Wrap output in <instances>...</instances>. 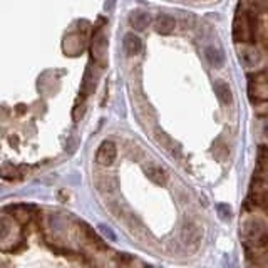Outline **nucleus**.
Listing matches in <instances>:
<instances>
[{"mask_svg":"<svg viewBox=\"0 0 268 268\" xmlns=\"http://www.w3.org/2000/svg\"><path fill=\"white\" fill-rule=\"evenodd\" d=\"M116 5V0H106V10H112Z\"/></svg>","mask_w":268,"mask_h":268,"instance_id":"f3484780","label":"nucleus"},{"mask_svg":"<svg viewBox=\"0 0 268 268\" xmlns=\"http://www.w3.org/2000/svg\"><path fill=\"white\" fill-rule=\"evenodd\" d=\"M233 35L235 41L238 42H250L253 39V18L248 14L237 17L233 25Z\"/></svg>","mask_w":268,"mask_h":268,"instance_id":"f03ea898","label":"nucleus"},{"mask_svg":"<svg viewBox=\"0 0 268 268\" xmlns=\"http://www.w3.org/2000/svg\"><path fill=\"white\" fill-rule=\"evenodd\" d=\"M216 212H218L221 220H228L229 216H232V208H229L228 205H225V203H221V205L216 206Z\"/></svg>","mask_w":268,"mask_h":268,"instance_id":"dca6fc26","label":"nucleus"},{"mask_svg":"<svg viewBox=\"0 0 268 268\" xmlns=\"http://www.w3.org/2000/svg\"><path fill=\"white\" fill-rule=\"evenodd\" d=\"M98 228H99L101 235H103V237H104L106 240H109V241H116V240H118L116 233H114V232H112V229H111L109 226H106V225H99Z\"/></svg>","mask_w":268,"mask_h":268,"instance_id":"2eb2a0df","label":"nucleus"},{"mask_svg":"<svg viewBox=\"0 0 268 268\" xmlns=\"http://www.w3.org/2000/svg\"><path fill=\"white\" fill-rule=\"evenodd\" d=\"M92 57L99 64H106L107 59V39L104 34H99L94 37V42H92Z\"/></svg>","mask_w":268,"mask_h":268,"instance_id":"0eeeda50","label":"nucleus"},{"mask_svg":"<svg viewBox=\"0 0 268 268\" xmlns=\"http://www.w3.org/2000/svg\"><path fill=\"white\" fill-rule=\"evenodd\" d=\"M175 27H176V21L171 15H168V14H159L156 17L155 29H156L158 34L168 35V34H171V32L175 30Z\"/></svg>","mask_w":268,"mask_h":268,"instance_id":"9d476101","label":"nucleus"},{"mask_svg":"<svg viewBox=\"0 0 268 268\" xmlns=\"http://www.w3.org/2000/svg\"><path fill=\"white\" fill-rule=\"evenodd\" d=\"M252 268H268V250H261L253 257Z\"/></svg>","mask_w":268,"mask_h":268,"instance_id":"4468645a","label":"nucleus"},{"mask_svg":"<svg viewBox=\"0 0 268 268\" xmlns=\"http://www.w3.org/2000/svg\"><path fill=\"white\" fill-rule=\"evenodd\" d=\"M263 132H265V136H266V139H268V123L263 126Z\"/></svg>","mask_w":268,"mask_h":268,"instance_id":"a211bd4d","label":"nucleus"},{"mask_svg":"<svg viewBox=\"0 0 268 268\" xmlns=\"http://www.w3.org/2000/svg\"><path fill=\"white\" fill-rule=\"evenodd\" d=\"M123 46H124V52L127 55H138L143 49V42L136 34H126Z\"/></svg>","mask_w":268,"mask_h":268,"instance_id":"9b49d317","label":"nucleus"},{"mask_svg":"<svg viewBox=\"0 0 268 268\" xmlns=\"http://www.w3.org/2000/svg\"><path fill=\"white\" fill-rule=\"evenodd\" d=\"M205 59L212 67L220 69V67H223V64H225L226 55H225V50L218 46H206L205 47Z\"/></svg>","mask_w":268,"mask_h":268,"instance_id":"423d86ee","label":"nucleus"},{"mask_svg":"<svg viewBox=\"0 0 268 268\" xmlns=\"http://www.w3.org/2000/svg\"><path fill=\"white\" fill-rule=\"evenodd\" d=\"M118 158V148L112 141H103L95 151V161L101 166H111Z\"/></svg>","mask_w":268,"mask_h":268,"instance_id":"7ed1b4c3","label":"nucleus"},{"mask_svg":"<svg viewBox=\"0 0 268 268\" xmlns=\"http://www.w3.org/2000/svg\"><path fill=\"white\" fill-rule=\"evenodd\" d=\"M144 173H146V176H148L152 183L159 184V186H163V184L166 183V180H168V176H166V171L161 168V166L152 164V163L146 166V168H144Z\"/></svg>","mask_w":268,"mask_h":268,"instance_id":"f8f14e48","label":"nucleus"},{"mask_svg":"<svg viewBox=\"0 0 268 268\" xmlns=\"http://www.w3.org/2000/svg\"><path fill=\"white\" fill-rule=\"evenodd\" d=\"M250 94L255 99H268V74H257L250 79Z\"/></svg>","mask_w":268,"mask_h":268,"instance_id":"20e7f679","label":"nucleus"},{"mask_svg":"<svg viewBox=\"0 0 268 268\" xmlns=\"http://www.w3.org/2000/svg\"><path fill=\"white\" fill-rule=\"evenodd\" d=\"M183 241L186 245H191L195 241V243H198L200 241V233H198L196 226L193 225V223H184L183 225Z\"/></svg>","mask_w":268,"mask_h":268,"instance_id":"ddd939ff","label":"nucleus"},{"mask_svg":"<svg viewBox=\"0 0 268 268\" xmlns=\"http://www.w3.org/2000/svg\"><path fill=\"white\" fill-rule=\"evenodd\" d=\"M215 94L218 101L223 104V106H229L233 103V94H232V87L226 81H221L218 79L215 82Z\"/></svg>","mask_w":268,"mask_h":268,"instance_id":"1a4fd4ad","label":"nucleus"},{"mask_svg":"<svg viewBox=\"0 0 268 268\" xmlns=\"http://www.w3.org/2000/svg\"><path fill=\"white\" fill-rule=\"evenodd\" d=\"M241 233L243 238H246L250 243H257L268 233V221L261 215H252L246 220H243L241 225Z\"/></svg>","mask_w":268,"mask_h":268,"instance_id":"f257e3e1","label":"nucleus"},{"mask_svg":"<svg viewBox=\"0 0 268 268\" xmlns=\"http://www.w3.org/2000/svg\"><path fill=\"white\" fill-rule=\"evenodd\" d=\"M149 24H151V15L146 10L136 9L129 14V25L134 30L143 32L149 27Z\"/></svg>","mask_w":268,"mask_h":268,"instance_id":"39448f33","label":"nucleus"},{"mask_svg":"<svg viewBox=\"0 0 268 268\" xmlns=\"http://www.w3.org/2000/svg\"><path fill=\"white\" fill-rule=\"evenodd\" d=\"M238 57H240L241 64H243V66L248 67V69L258 66V62L261 59L258 50L255 47H250V46H243L241 49H238Z\"/></svg>","mask_w":268,"mask_h":268,"instance_id":"6e6552de","label":"nucleus"}]
</instances>
